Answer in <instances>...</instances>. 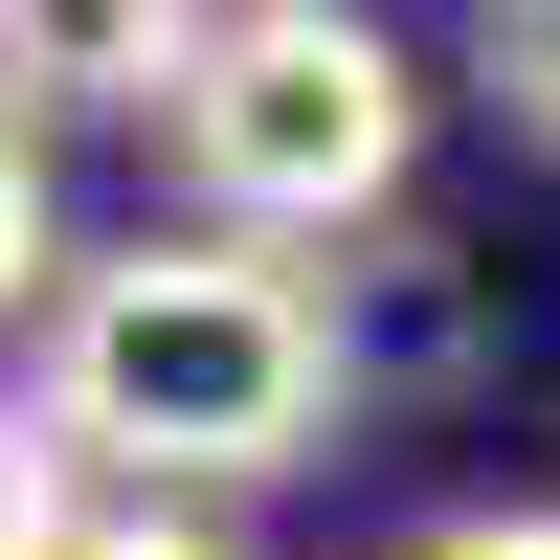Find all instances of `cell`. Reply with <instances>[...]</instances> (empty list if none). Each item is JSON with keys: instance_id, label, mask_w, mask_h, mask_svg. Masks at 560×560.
<instances>
[{"instance_id": "6da1fadb", "label": "cell", "mask_w": 560, "mask_h": 560, "mask_svg": "<svg viewBox=\"0 0 560 560\" xmlns=\"http://www.w3.org/2000/svg\"><path fill=\"white\" fill-rule=\"evenodd\" d=\"M314 427H337V359H314V269L269 247H113L45 292V448H113V471L179 493H247V471H314Z\"/></svg>"}, {"instance_id": "7a4b0ae2", "label": "cell", "mask_w": 560, "mask_h": 560, "mask_svg": "<svg viewBox=\"0 0 560 560\" xmlns=\"http://www.w3.org/2000/svg\"><path fill=\"white\" fill-rule=\"evenodd\" d=\"M158 158L202 179V247H337V224L404 202L427 90H404V45L337 23V0H247V23H179Z\"/></svg>"}, {"instance_id": "3957f363", "label": "cell", "mask_w": 560, "mask_h": 560, "mask_svg": "<svg viewBox=\"0 0 560 560\" xmlns=\"http://www.w3.org/2000/svg\"><path fill=\"white\" fill-rule=\"evenodd\" d=\"M314 359H337V404L359 382H448V359H471V269H448L427 224H382V247L314 292Z\"/></svg>"}, {"instance_id": "277c9868", "label": "cell", "mask_w": 560, "mask_h": 560, "mask_svg": "<svg viewBox=\"0 0 560 560\" xmlns=\"http://www.w3.org/2000/svg\"><path fill=\"white\" fill-rule=\"evenodd\" d=\"M68 292V224H45V135L0 113V314H45Z\"/></svg>"}, {"instance_id": "5b68a950", "label": "cell", "mask_w": 560, "mask_h": 560, "mask_svg": "<svg viewBox=\"0 0 560 560\" xmlns=\"http://www.w3.org/2000/svg\"><path fill=\"white\" fill-rule=\"evenodd\" d=\"M68 448H45V404H0V560H68Z\"/></svg>"}, {"instance_id": "8992f818", "label": "cell", "mask_w": 560, "mask_h": 560, "mask_svg": "<svg viewBox=\"0 0 560 560\" xmlns=\"http://www.w3.org/2000/svg\"><path fill=\"white\" fill-rule=\"evenodd\" d=\"M493 113L560 158V0H516V23H493Z\"/></svg>"}, {"instance_id": "52a82bcc", "label": "cell", "mask_w": 560, "mask_h": 560, "mask_svg": "<svg viewBox=\"0 0 560 560\" xmlns=\"http://www.w3.org/2000/svg\"><path fill=\"white\" fill-rule=\"evenodd\" d=\"M68 560H247L224 516H158V493H135V516H68Z\"/></svg>"}, {"instance_id": "ba28073f", "label": "cell", "mask_w": 560, "mask_h": 560, "mask_svg": "<svg viewBox=\"0 0 560 560\" xmlns=\"http://www.w3.org/2000/svg\"><path fill=\"white\" fill-rule=\"evenodd\" d=\"M404 560H560V516H538V493H493V516H427Z\"/></svg>"}]
</instances>
